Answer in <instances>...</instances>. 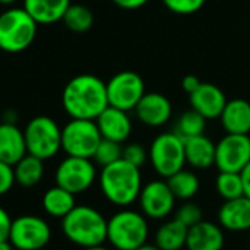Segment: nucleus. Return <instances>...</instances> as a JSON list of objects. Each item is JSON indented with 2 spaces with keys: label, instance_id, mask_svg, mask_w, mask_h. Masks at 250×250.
Instances as JSON below:
<instances>
[{
  "label": "nucleus",
  "instance_id": "nucleus-42",
  "mask_svg": "<svg viewBox=\"0 0 250 250\" xmlns=\"http://www.w3.org/2000/svg\"><path fill=\"white\" fill-rule=\"evenodd\" d=\"M18 0H0V5H5V6H11L14 3H17Z\"/></svg>",
  "mask_w": 250,
  "mask_h": 250
},
{
  "label": "nucleus",
  "instance_id": "nucleus-5",
  "mask_svg": "<svg viewBox=\"0 0 250 250\" xmlns=\"http://www.w3.org/2000/svg\"><path fill=\"white\" fill-rule=\"evenodd\" d=\"M36 20L24 8H9L0 14V50L20 53L28 49L37 34Z\"/></svg>",
  "mask_w": 250,
  "mask_h": 250
},
{
  "label": "nucleus",
  "instance_id": "nucleus-23",
  "mask_svg": "<svg viewBox=\"0 0 250 250\" xmlns=\"http://www.w3.org/2000/svg\"><path fill=\"white\" fill-rule=\"evenodd\" d=\"M188 228L175 218L162 224L155 235V244L161 250H181L187 243Z\"/></svg>",
  "mask_w": 250,
  "mask_h": 250
},
{
  "label": "nucleus",
  "instance_id": "nucleus-13",
  "mask_svg": "<svg viewBox=\"0 0 250 250\" xmlns=\"http://www.w3.org/2000/svg\"><path fill=\"white\" fill-rule=\"evenodd\" d=\"M177 197L174 196L168 181L165 180H153L143 186L139 203L145 216L152 219H164L167 218L175 206Z\"/></svg>",
  "mask_w": 250,
  "mask_h": 250
},
{
  "label": "nucleus",
  "instance_id": "nucleus-28",
  "mask_svg": "<svg viewBox=\"0 0 250 250\" xmlns=\"http://www.w3.org/2000/svg\"><path fill=\"white\" fill-rule=\"evenodd\" d=\"M206 118L203 115H200L199 112H196L194 109L184 112L178 121H177V128L175 133L183 137L184 140L190 139V137H196L203 134L205 127H206Z\"/></svg>",
  "mask_w": 250,
  "mask_h": 250
},
{
  "label": "nucleus",
  "instance_id": "nucleus-18",
  "mask_svg": "<svg viewBox=\"0 0 250 250\" xmlns=\"http://www.w3.org/2000/svg\"><path fill=\"white\" fill-rule=\"evenodd\" d=\"M218 221L219 225L228 231L250 229V199L240 196L237 199L224 200L218 210Z\"/></svg>",
  "mask_w": 250,
  "mask_h": 250
},
{
  "label": "nucleus",
  "instance_id": "nucleus-8",
  "mask_svg": "<svg viewBox=\"0 0 250 250\" xmlns=\"http://www.w3.org/2000/svg\"><path fill=\"white\" fill-rule=\"evenodd\" d=\"M102 139L94 119L71 118L62 128V150L68 156L93 159Z\"/></svg>",
  "mask_w": 250,
  "mask_h": 250
},
{
  "label": "nucleus",
  "instance_id": "nucleus-39",
  "mask_svg": "<svg viewBox=\"0 0 250 250\" xmlns=\"http://www.w3.org/2000/svg\"><path fill=\"white\" fill-rule=\"evenodd\" d=\"M15 247L12 246V243L9 240H2L0 241V250H14Z\"/></svg>",
  "mask_w": 250,
  "mask_h": 250
},
{
  "label": "nucleus",
  "instance_id": "nucleus-41",
  "mask_svg": "<svg viewBox=\"0 0 250 250\" xmlns=\"http://www.w3.org/2000/svg\"><path fill=\"white\" fill-rule=\"evenodd\" d=\"M83 250H109L107 247H104L103 244H99V246H91V247H85Z\"/></svg>",
  "mask_w": 250,
  "mask_h": 250
},
{
  "label": "nucleus",
  "instance_id": "nucleus-37",
  "mask_svg": "<svg viewBox=\"0 0 250 250\" xmlns=\"http://www.w3.org/2000/svg\"><path fill=\"white\" fill-rule=\"evenodd\" d=\"M183 88H184V91L190 96L193 91H196L197 88H199V85L202 84V81L197 78V77H194V75H186L184 78H183Z\"/></svg>",
  "mask_w": 250,
  "mask_h": 250
},
{
  "label": "nucleus",
  "instance_id": "nucleus-2",
  "mask_svg": "<svg viewBox=\"0 0 250 250\" xmlns=\"http://www.w3.org/2000/svg\"><path fill=\"white\" fill-rule=\"evenodd\" d=\"M99 184L103 196L115 206H130L139 200L143 188L140 168L119 159L107 167L102 168Z\"/></svg>",
  "mask_w": 250,
  "mask_h": 250
},
{
  "label": "nucleus",
  "instance_id": "nucleus-27",
  "mask_svg": "<svg viewBox=\"0 0 250 250\" xmlns=\"http://www.w3.org/2000/svg\"><path fill=\"white\" fill-rule=\"evenodd\" d=\"M63 24L68 30L74 33H85L93 27L94 17L93 12L84 5H72L63 15Z\"/></svg>",
  "mask_w": 250,
  "mask_h": 250
},
{
  "label": "nucleus",
  "instance_id": "nucleus-3",
  "mask_svg": "<svg viewBox=\"0 0 250 250\" xmlns=\"http://www.w3.org/2000/svg\"><path fill=\"white\" fill-rule=\"evenodd\" d=\"M62 231L69 241L83 249L99 246L107 240V219L97 209L78 205L62 218Z\"/></svg>",
  "mask_w": 250,
  "mask_h": 250
},
{
  "label": "nucleus",
  "instance_id": "nucleus-15",
  "mask_svg": "<svg viewBox=\"0 0 250 250\" xmlns=\"http://www.w3.org/2000/svg\"><path fill=\"white\" fill-rule=\"evenodd\" d=\"M136 116L147 127H162L172 115L169 99L161 93H146L134 109Z\"/></svg>",
  "mask_w": 250,
  "mask_h": 250
},
{
  "label": "nucleus",
  "instance_id": "nucleus-1",
  "mask_svg": "<svg viewBox=\"0 0 250 250\" xmlns=\"http://www.w3.org/2000/svg\"><path fill=\"white\" fill-rule=\"evenodd\" d=\"M62 106L71 118L96 121L109 106L106 83L93 74L74 77L62 91Z\"/></svg>",
  "mask_w": 250,
  "mask_h": 250
},
{
  "label": "nucleus",
  "instance_id": "nucleus-17",
  "mask_svg": "<svg viewBox=\"0 0 250 250\" xmlns=\"http://www.w3.org/2000/svg\"><path fill=\"white\" fill-rule=\"evenodd\" d=\"M225 244L224 228L210 221L202 219L188 228L186 247L188 250H222Z\"/></svg>",
  "mask_w": 250,
  "mask_h": 250
},
{
  "label": "nucleus",
  "instance_id": "nucleus-16",
  "mask_svg": "<svg viewBox=\"0 0 250 250\" xmlns=\"http://www.w3.org/2000/svg\"><path fill=\"white\" fill-rule=\"evenodd\" d=\"M188 97L191 109L203 115L206 119L219 118L228 102L224 91L212 83H202Z\"/></svg>",
  "mask_w": 250,
  "mask_h": 250
},
{
  "label": "nucleus",
  "instance_id": "nucleus-21",
  "mask_svg": "<svg viewBox=\"0 0 250 250\" xmlns=\"http://www.w3.org/2000/svg\"><path fill=\"white\" fill-rule=\"evenodd\" d=\"M71 0H24V9L39 25H50L63 20Z\"/></svg>",
  "mask_w": 250,
  "mask_h": 250
},
{
  "label": "nucleus",
  "instance_id": "nucleus-22",
  "mask_svg": "<svg viewBox=\"0 0 250 250\" xmlns=\"http://www.w3.org/2000/svg\"><path fill=\"white\" fill-rule=\"evenodd\" d=\"M186 161L194 169H208L215 165L216 145L205 134L184 140Z\"/></svg>",
  "mask_w": 250,
  "mask_h": 250
},
{
  "label": "nucleus",
  "instance_id": "nucleus-31",
  "mask_svg": "<svg viewBox=\"0 0 250 250\" xmlns=\"http://www.w3.org/2000/svg\"><path fill=\"white\" fill-rule=\"evenodd\" d=\"M175 219L180 221L181 224H184L187 228H190V227L199 224L203 219V212H202L199 205L187 200L186 203H183L178 208V210L175 213Z\"/></svg>",
  "mask_w": 250,
  "mask_h": 250
},
{
  "label": "nucleus",
  "instance_id": "nucleus-12",
  "mask_svg": "<svg viewBox=\"0 0 250 250\" xmlns=\"http://www.w3.org/2000/svg\"><path fill=\"white\" fill-rule=\"evenodd\" d=\"M250 164L249 134L227 133L216 143L215 167L222 172H241Z\"/></svg>",
  "mask_w": 250,
  "mask_h": 250
},
{
  "label": "nucleus",
  "instance_id": "nucleus-32",
  "mask_svg": "<svg viewBox=\"0 0 250 250\" xmlns=\"http://www.w3.org/2000/svg\"><path fill=\"white\" fill-rule=\"evenodd\" d=\"M167 9L177 15H193L200 11L206 0H162Z\"/></svg>",
  "mask_w": 250,
  "mask_h": 250
},
{
  "label": "nucleus",
  "instance_id": "nucleus-26",
  "mask_svg": "<svg viewBox=\"0 0 250 250\" xmlns=\"http://www.w3.org/2000/svg\"><path fill=\"white\" fill-rule=\"evenodd\" d=\"M174 196L180 200H190L193 199L200 187V181L197 178V175L191 171L187 169H181L178 172H175L174 175L167 178Z\"/></svg>",
  "mask_w": 250,
  "mask_h": 250
},
{
  "label": "nucleus",
  "instance_id": "nucleus-7",
  "mask_svg": "<svg viewBox=\"0 0 250 250\" xmlns=\"http://www.w3.org/2000/svg\"><path fill=\"white\" fill-rule=\"evenodd\" d=\"M149 161L162 178H168L181 171L187 164L184 139L175 131L156 136L149 149Z\"/></svg>",
  "mask_w": 250,
  "mask_h": 250
},
{
  "label": "nucleus",
  "instance_id": "nucleus-4",
  "mask_svg": "<svg viewBox=\"0 0 250 250\" xmlns=\"http://www.w3.org/2000/svg\"><path fill=\"white\" fill-rule=\"evenodd\" d=\"M147 237L149 224L143 212L122 209L107 219V241L116 250H136Z\"/></svg>",
  "mask_w": 250,
  "mask_h": 250
},
{
  "label": "nucleus",
  "instance_id": "nucleus-10",
  "mask_svg": "<svg viewBox=\"0 0 250 250\" xmlns=\"http://www.w3.org/2000/svg\"><path fill=\"white\" fill-rule=\"evenodd\" d=\"M49 224L36 215H22L12 219L9 241L18 250H40L50 241Z\"/></svg>",
  "mask_w": 250,
  "mask_h": 250
},
{
  "label": "nucleus",
  "instance_id": "nucleus-29",
  "mask_svg": "<svg viewBox=\"0 0 250 250\" xmlns=\"http://www.w3.org/2000/svg\"><path fill=\"white\" fill-rule=\"evenodd\" d=\"M216 191L224 200L237 199L240 196H244V186L241 172H222L219 171L216 177Z\"/></svg>",
  "mask_w": 250,
  "mask_h": 250
},
{
  "label": "nucleus",
  "instance_id": "nucleus-20",
  "mask_svg": "<svg viewBox=\"0 0 250 250\" xmlns=\"http://www.w3.org/2000/svg\"><path fill=\"white\" fill-rule=\"evenodd\" d=\"M222 128L231 134L250 133V103L244 99L228 100L221 116Z\"/></svg>",
  "mask_w": 250,
  "mask_h": 250
},
{
  "label": "nucleus",
  "instance_id": "nucleus-38",
  "mask_svg": "<svg viewBox=\"0 0 250 250\" xmlns=\"http://www.w3.org/2000/svg\"><path fill=\"white\" fill-rule=\"evenodd\" d=\"M241 178H243V186H244V196L250 199V164L241 171Z\"/></svg>",
  "mask_w": 250,
  "mask_h": 250
},
{
  "label": "nucleus",
  "instance_id": "nucleus-35",
  "mask_svg": "<svg viewBox=\"0 0 250 250\" xmlns=\"http://www.w3.org/2000/svg\"><path fill=\"white\" fill-rule=\"evenodd\" d=\"M11 227H12V219H11L9 213L0 206V241L9 240Z\"/></svg>",
  "mask_w": 250,
  "mask_h": 250
},
{
  "label": "nucleus",
  "instance_id": "nucleus-36",
  "mask_svg": "<svg viewBox=\"0 0 250 250\" xmlns=\"http://www.w3.org/2000/svg\"><path fill=\"white\" fill-rule=\"evenodd\" d=\"M112 2L122 8V9H128V11H133V9H140L143 8L145 5H147L149 0H112Z\"/></svg>",
  "mask_w": 250,
  "mask_h": 250
},
{
  "label": "nucleus",
  "instance_id": "nucleus-11",
  "mask_svg": "<svg viewBox=\"0 0 250 250\" xmlns=\"http://www.w3.org/2000/svg\"><path fill=\"white\" fill-rule=\"evenodd\" d=\"M96 165L88 158L66 156L56 168V184L65 190L80 194L88 190L96 181Z\"/></svg>",
  "mask_w": 250,
  "mask_h": 250
},
{
  "label": "nucleus",
  "instance_id": "nucleus-19",
  "mask_svg": "<svg viewBox=\"0 0 250 250\" xmlns=\"http://www.w3.org/2000/svg\"><path fill=\"white\" fill-rule=\"evenodd\" d=\"M27 153L24 131L20 130L14 122L0 124V161L14 167Z\"/></svg>",
  "mask_w": 250,
  "mask_h": 250
},
{
  "label": "nucleus",
  "instance_id": "nucleus-33",
  "mask_svg": "<svg viewBox=\"0 0 250 250\" xmlns=\"http://www.w3.org/2000/svg\"><path fill=\"white\" fill-rule=\"evenodd\" d=\"M122 159H125L127 162L142 168L147 159H149V152L139 143H131V145H127L122 150Z\"/></svg>",
  "mask_w": 250,
  "mask_h": 250
},
{
  "label": "nucleus",
  "instance_id": "nucleus-6",
  "mask_svg": "<svg viewBox=\"0 0 250 250\" xmlns=\"http://www.w3.org/2000/svg\"><path fill=\"white\" fill-rule=\"evenodd\" d=\"M27 152L43 161L52 159L62 149V128L50 116L33 118L24 130Z\"/></svg>",
  "mask_w": 250,
  "mask_h": 250
},
{
  "label": "nucleus",
  "instance_id": "nucleus-9",
  "mask_svg": "<svg viewBox=\"0 0 250 250\" xmlns=\"http://www.w3.org/2000/svg\"><path fill=\"white\" fill-rule=\"evenodd\" d=\"M106 90L109 106L127 112L134 110L142 97L146 94L145 80L134 71H121L115 74L106 83Z\"/></svg>",
  "mask_w": 250,
  "mask_h": 250
},
{
  "label": "nucleus",
  "instance_id": "nucleus-14",
  "mask_svg": "<svg viewBox=\"0 0 250 250\" xmlns=\"http://www.w3.org/2000/svg\"><path fill=\"white\" fill-rule=\"evenodd\" d=\"M96 124L103 139L118 143L127 142L133 131V122L127 110L107 106L97 118Z\"/></svg>",
  "mask_w": 250,
  "mask_h": 250
},
{
  "label": "nucleus",
  "instance_id": "nucleus-24",
  "mask_svg": "<svg viewBox=\"0 0 250 250\" xmlns=\"http://www.w3.org/2000/svg\"><path fill=\"white\" fill-rule=\"evenodd\" d=\"M75 206V194L58 184L49 188L43 196L44 210L55 218H65Z\"/></svg>",
  "mask_w": 250,
  "mask_h": 250
},
{
  "label": "nucleus",
  "instance_id": "nucleus-34",
  "mask_svg": "<svg viewBox=\"0 0 250 250\" xmlns=\"http://www.w3.org/2000/svg\"><path fill=\"white\" fill-rule=\"evenodd\" d=\"M15 172H14V167L0 161V196L6 194L8 191H11V188L15 184Z\"/></svg>",
  "mask_w": 250,
  "mask_h": 250
},
{
  "label": "nucleus",
  "instance_id": "nucleus-30",
  "mask_svg": "<svg viewBox=\"0 0 250 250\" xmlns=\"http://www.w3.org/2000/svg\"><path fill=\"white\" fill-rule=\"evenodd\" d=\"M122 150L124 147L121 146V143L113 142V140H107V139H102V142L99 143L96 153L93 156V161L103 167H107L119 159H122Z\"/></svg>",
  "mask_w": 250,
  "mask_h": 250
},
{
  "label": "nucleus",
  "instance_id": "nucleus-40",
  "mask_svg": "<svg viewBox=\"0 0 250 250\" xmlns=\"http://www.w3.org/2000/svg\"><path fill=\"white\" fill-rule=\"evenodd\" d=\"M136 250H161L156 244H149V243H145V244H142L139 249H136Z\"/></svg>",
  "mask_w": 250,
  "mask_h": 250
},
{
  "label": "nucleus",
  "instance_id": "nucleus-25",
  "mask_svg": "<svg viewBox=\"0 0 250 250\" xmlns=\"http://www.w3.org/2000/svg\"><path fill=\"white\" fill-rule=\"evenodd\" d=\"M15 181L22 187L37 186L44 175V161L27 153L17 165H14Z\"/></svg>",
  "mask_w": 250,
  "mask_h": 250
}]
</instances>
